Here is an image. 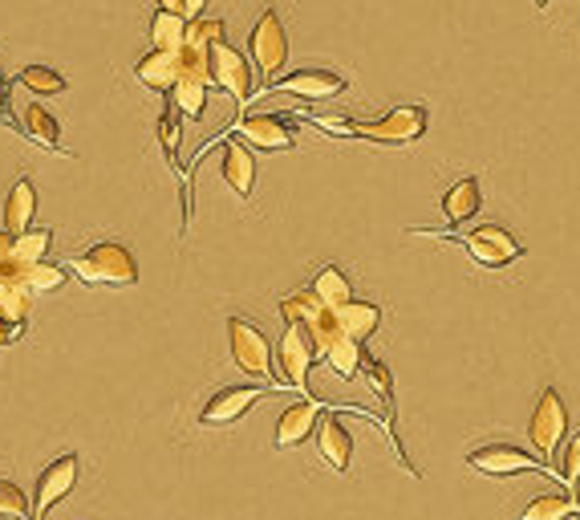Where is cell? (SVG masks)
Masks as SVG:
<instances>
[{"label":"cell","mask_w":580,"mask_h":520,"mask_svg":"<svg viewBox=\"0 0 580 520\" xmlns=\"http://www.w3.org/2000/svg\"><path fill=\"white\" fill-rule=\"evenodd\" d=\"M309 289H313L325 305H333V309H337V305L354 301V285H350V277H345L337 265L316 268V277H313V285H309Z\"/></svg>","instance_id":"cb8c5ba5"},{"label":"cell","mask_w":580,"mask_h":520,"mask_svg":"<svg viewBox=\"0 0 580 520\" xmlns=\"http://www.w3.org/2000/svg\"><path fill=\"white\" fill-rule=\"evenodd\" d=\"M159 4H163L167 13H179V0H159Z\"/></svg>","instance_id":"f35d334b"},{"label":"cell","mask_w":580,"mask_h":520,"mask_svg":"<svg viewBox=\"0 0 580 520\" xmlns=\"http://www.w3.org/2000/svg\"><path fill=\"white\" fill-rule=\"evenodd\" d=\"M4 102H9V94H4V82H0V118H9L4 115Z\"/></svg>","instance_id":"ab89813d"},{"label":"cell","mask_w":580,"mask_h":520,"mask_svg":"<svg viewBox=\"0 0 580 520\" xmlns=\"http://www.w3.org/2000/svg\"><path fill=\"white\" fill-rule=\"evenodd\" d=\"M9 115L21 130H25L29 139L41 142L45 151H57V142H62V127H57V118L41 106V102H25V98H13L9 102Z\"/></svg>","instance_id":"5bb4252c"},{"label":"cell","mask_w":580,"mask_h":520,"mask_svg":"<svg viewBox=\"0 0 580 520\" xmlns=\"http://www.w3.org/2000/svg\"><path fill=\"white\" fill-rule=\"evenodd\" d=\"M33 212H37V188H33L29 176H21L9 191V200H4V232L25 236L29 224H33Z\"/></svg>","instance_id":"44dd1931"},{"label":"cell","mask_w":580,"mask_h":520,"mask_svg":"<svg viewBox=\"0 0 580 520\" xmlns=\"http://www.w3.org/2000/svg\"><path fill=\"white\" fill-rule=\"evenodd\" d=\"M50 244H53L50 229H29L25 236H17L13 261H17V265H41V261H45V253H50Z\"/></svg>","instance_id":"83f0119b"},{"label":"cell","mask_w":580,"mask_h":520,"mask_svg":"<svg viewBox=\"0 0 580 520\" xmlns=\"http://www.w3.org/2000/svg\"><path fill=\"white\" fill-rule=\"evenodd\" d=\"M65 265L74 268L86 285H106V289H122V285H135V280H139V261H135V253H130L127 244L118 241L89 244L86 253L69 256Z\"/></svg>","instance_id":"7a4b0ae2"},{"label":"cell","mask_w":580,"mask_h":520,"mask_svg":"<svg viewBox=\"0 0 580 520\" xmlns=\"http://www.w3.org/2000/svg\"><path fill=\"white\" fill-rule=\"evenodd\" d=\"M17 86L33 89V94H65V77L57 74V70H50V65H25L21 74H17Z\"/></svg>","instance_id":"f1b7e54d"},{"label":"cell","mask_w":580,"mask_h":520,"mask_svg":"<svg viewBox=\"0 0 580 520\" xmlns=\"http://www.w3.org/2000/svg\"><path fill=\"white\" fill-rule=\"evenodd\" d=\"M480 208H483V188H480V179L468 176V179H459L447 195H442V216H447V224H468L471 216H480Z\"/></svg>","instance_id":"ffe728a7"},{"label":"cell","mask_w":580,"mask_h":520,"mask_svg":"<svg viewBox=\"0 0 580 520\" xmlns=\"http://www.w3.org/2000/svg\"><path fill=\"white\" fill-rule=\"evenodd\" d=\"M345 77L333 74V70H297V74H284L277 82V89H284V94H292V98H304V102H325V98H337V94H345Z\"/></svg>","instance_id":"7c38bea8"},{"label":"cell","mask_w":580,"mask_h":520,"mask_svg":"<svg viewBox=\"0 0 580 520\" xmlns=\"http://www.w3.org/2000/svg\"><path fill=\"white\" fill-rule=\"evenodd\" d=\"M528 439L548 468H552V459H560V447L568 444V406L556 386H544L536 406H531Z\"/></svg>","instance_id":"277c9868"},{"label":"cell","mask_w":580,"mask_h":520,"mask_svg":"<svg viewBox=\"0 0 580 520\" xmlns=\"http://www.w3.org/2000/svg\"><path fill=\"white\" fill-rule=\"evenodd\" d=\"M468 464L475 471H483V476H519V471H544V476H552V468H548L544 459L528 456V452L516 444H483L471 452Z\"/></svg>","instance_id":"ba28073f"},{"label":"cell","mask_w":580,"mask_h":520,"mask_svg":"<svg viewBox=\"0 0 580 520\" xmlns=\"http://www.w3.org/2000/svg\"><path fill=\"white\" fill-rule=\"evenodd\" d=\"M536 4H540V9H548V4H552V0H536Z\"/></svg>","instance_id":"60d3db41"},{"label":"cell","mask_w":580,"mask_h":520,"mask_svg":"<svg viewBox=\"0 0 580 520\" xmlns=\"http://www.w3.org/2000/svg\"><path fill=\"white\" fill-rule=\"evenodd\" d=\"M427 106H398L386 118H374V123H362V118H321V127L333 130L337 139H366L382 142V147H410L427 135Z\"/></svg>","instance_id":"6da1fadb"},{"label":"cell","mask_w":580,"mask_h":520,"mask_svg":"<svg viewBox=\"0 0 580 520\" xmlns=\"http://www.w3.org/2000/svg\"><path fill=\"white\" fill-rule=\"evenodd\" d=\"M560 484H565L568 492L580 488V432L568 435L565 452H560Z\"/></svg>","instance_id":"d6a6232c"},{"label":"cell","mask_w":580,"mask_h":520,"mask_svg":"<svg viewBox=\"0 0 580 520\" xmlns=\"http://www.w3.org/2000/svg\"><path fill=\"white\" fill-rule=\"evenodd\" d=\"M29 297H33V289H29L25 277H21V265L13 261V265L0 268V318L21 321V326H25Z\"/></svg>","instance_id":"7402d4cb"},{"label":"cell","mask_w":580,"mask_h":520,"mask_svg":"<svg viewBox=\"0 0 580 520\" xmlns=\"http://www.w3.org/2000/svg\"><path fill=\"white\" fill-rule=\"evenodd\" d=\"M316 415H321V406L313 399H301V403L284 406V415L277 423V447H301L316 427Z\"/></svg>","instance_id":"ac0fdd59"},{"label":"cell","mask_w":580,"mask_h":520,"mask_svg":"<svg viewBox=\"0 0 580 520\" xmlns=\"http://www.w3.org/2000/svg\"><path fill=\"white\" fill-rule=\"evenodd\" d=\"M253 62L265 77H277L289 62V33H284V21H280L277 9H265L260 21L253 25Z\"/></svg>","instance_id":"52a82bcc"},{"label":"cell","mask_w":580,"mask_h":520,"mask_svg":"<svg viewBox=\"0 0 580 520\" xmlns=\"http://www.w3.org/2000/svg\"><path fill=\"white\" fill-rule=\"evenodd\" d=\"M13 244H17L13 232H4V229H0V268H4V265H13Z\"/></svg>","instance_id":"74e56055"},{"label":"cell","mask_w":580,"mask_h":520,"mask_svg":"<svg viewBox=\"0 0 580 520\" xmlns=\"http://www.w3.org/2000/svg\"><path fill=\"white\" fill-rule=\"evenodd\" d=\"M187 21L179 13H167L159 9L151 21V50H183V41H187Z\"/></svg>","instance_id":"484cf974"},{"label":"cell","mask_w":580,"mask_h":520,"mask_svg":"<svg viewBox=\"0 0 580 520\" xmlns=\"http://www.w3.org/2000/svg\"><path fill=\"white\" fill-rule=\"evenodd\" d=\"M21 277L33 293H50V289H62L65 285V268L62 265H21Z\"/></svg>","instance_id":"1f68e13d"},{"label":"cell","mask_w":580,"mask_h":520,"mask_svg":"<svg viewBox=\"0 0 580 520\" xmlns=\"http://www.w3.org/2000/svg\"><path fill=\"white\" fill-rule=\"evenodd\" d=\"M236 135H240L248 147H260V151H292V123H284L280 115H248L236 127Z\"/></svg>","instance_id":"4fadbf2b"},{"label":"cell","mask_w":580,"mask_h":520,"mask_svg":"<svg viewBox=\"0 0 580 520\" xmlns=\"http://www.w3.org/2000/svg\"><path fill=\"white\" fill-rule=\"evenodd\" d=\"M366 374H369V382H374V391L382 394V403H386V411H394V379H390V367H386L382 358H369V362H366Z\"/></svg>","instance_id":"e575fe53"},{"label":"cell","mask_w":580,"mask_h":520,"mask_svg":"<svg viewBox=\"0 0 580 520\" xmlns=\"http://www.w3.org/2000/svg\"><path fill=\"white\" fill-rule=\"evenodd\" d=\"M316 444H321V456L329 459V468L350 471V459H354V435H350V427H345L337 415H325V420H321Z\"/></svg>","instance_id":"d6986e66"},{"label":"cell","mask_w":580,"mask_h":520,"mask_svg":"<svg viewBox=\"0 0 580 520\" xmlns=\"http://www.w3.org/2000/svg\"><path fill=\"white\" fill-rule=\"evenodd\" d=\"M577 520H580V517H577Z\"/></svg>","instance_id":"b9f144b4"},{"label":"cell","mask_w":580,"mask_h":520,"mask_svg":"<svg viewBox=\"0 0 580 520\" xmlns=\"http://www.w3.org/2000/svg\"><path fill=\"white\" fill-rule=\"evenodd\" d=\"M77 471H82V464H77L74 452H65V456H57L50 464V468L41 471L37 476V488H33V520H45L50 517V508L53 505H62L65 496L74 492V484H77Z\"/></svg>","instance_id":"9c48e42d"},{"label":"cell","mask_w":580,"mask_h":520,"mask_svg":"<svg viewBox=\"0 0 580 520\" xmlns=\"http://www.w3.org/2000/svg\"><path fill=\"white\" fill-rule=\"evenodd\" d=\"M313 362H316L313 338H309L301 326H284L277 354H272V379H277L280 386L309 391V370H313Z\"/></svg>","instance_id":"5b68a950"},{"label":"cell","mask_w":580,"mask_h":520,"mask_svg":"<svg viewBox=\"0 0 580 520\" xmlns=\"http://www.w3.org/2000/svg\"><path fill=\"white\" fill-rule=\"evenodd\" d=\"M0 517L9 520H29L33 517V500L25 496V488L0 476Z\"/></svg>","instance_id":"f546056e"},{"label":"cell","mask_w":580,"mask_h":520,"mask_svg":"<svg viewBox=\"0 0 580 520\" xmlns=\"http://www.w3.org/2000/svg\"><path fill=\"white\" fill-rule=\"evenodd\" d=\"M159 142H163L171 167H179V110L175 106H167L163 115H159Z\"/></svg>","instance_id":"836d02e7"},{"label":"cell","mask_w":580,"mask_h":520,"mask_svg":"<svg viewBox=\"0 0 580 520\" xmlns=\"http://www.w3.org/2000/svg\"><path fill=\"white\" fill-rule=\"evenodd\" d=\"M227 342H232V358L236 367L248 370L253 379H265L272 374V346L260 333V326L248 318H227Z\"/></svg>","instance_id":"8992f818"},{"label":"cell","mask_w":580,"mask_h":520,"mask_svg":"<svg viewBox=\"0 0 580 520\" xmlns=\"http://www.w3.org/2000/svg\"><path fill=\"white\" fill-rule=\"evenodd\" d=\"M265 399L260 386H224V391H215L200 411V423L203 427H227V423H236L244 411H253L256 403Z\"/></svg>","instance_id":"8fae6325"},{"label":"cell","mask_w":580,"mask_h":520,"mask_svg":"<svg viewBox=\"0 0 580 520\" xmlns=\"http://www.w3.org/2000/svg\"><path fill=\"white\" fill-rule=\"evenodd\" d=\"M135 74L154 94H171L179 86V77H183V57H179V50H151L135 62Z\"/></svg>","instance_id":"9a60e30c"},{"label":"cell","mask_w":580,"mask_h":520,"mask_svg":"<svg viewBox=\"0 0 580 520\" xmlns=\"http://www.w3.org/2000/svg\"><path fill=\"white\" fill-rule=\"evenodd\" d=\"M325 362L333 374H341V379H357V374H366V346L357 342H337L333 350H325Z\"/></svg>","instance_id":"4316f807"},{"label":"cell","mask_w":580,"mask_h":520,"mask_svg":"<svg viewBox=\"0 0 580 520\" xmlns=\"http://www.w3.org/2000/svg\"><path fill=\"white\" fill-rule=\"evenodd\" d=\"M219 171H224L227 188L236 195H253L256 191V159H253V147H244L240 139H224V155H219Z\"/></svg>","instance_id":"2e32d148"},{"label":"cell","mask_w":580,"mask_h":520,"mask_svg":"<svg viewBox=\"0 0 580 520\" xmlns=\"http://www.w3.org/2000/svg\"><path fill=\"white\" fill-rule=\"evenodd\" d=\"M572 517H580V496L568 492V488H552V492L536 496L519 512V520H572Z\"/></svg>","instance_id":"603a6c76"},{"label":"cell","mask_w":580,"mask_h":520,"mask_svg":"<svg viewBox=\"0 0 580 520\" xmlns=\"http://www.w3.org/2000/svg\"><path fill=\"white\" fill-rule=\"evenodd\" d=\"M21 333H25V326H21V321L0 318V346H13V342H21Z\"/></svg>","instance_id":"8d00e7d4"},{"label":"cell","mask_w":580,"mask_h":520,"mask_svg":"<svg viewBox=\"0 0 580 520\" xmlns=\"http://www.w3.org/2000/svg\"><path fill=\"white\" fill-rule=\"evenodd\" d=\"M167 98H171V106H175V110L187 118V123H200L203 110H207V86H203V82H195V77H179V86L171 89Z\"/></svg>","instance_id":"d4e9b609"},{"label":"cell","mask_w":580,"mask_h":520,"mask_svg":"<svg viewBox=\"0 0 580 520\" xmlns=\"http://www.w3.org/2000/svg\"><path fill=\"white\" fill-rule=\"evenodd\" d=\"M337 321H341V338L345 342H357L366 346L374 338V330L382 326V309L374 301H350V305H337Z\"/></svg>","instance_id":"e0dca14e"},{"label":"cell","mask_w":580,"mask_h":520,"mask_svg":"<svg viewBox=\"0 0 580 520\" xmlns=\"http://www.w3.org/2000/svg\"><path fill=\"white\" fill-rule=\"evenodd\" d=\"M224 38H227V25H224V21H219V17H203V21H195V25L187 29V41H183V45L212 53V45H219Z\"/></svg>","instance_id":"4dcf8cb0"},{"label":"cell","mask_w":580,"mask_h":520,"mask_svg":"<svg viewBox=\"0 0 580 520\" xmlns=\"http://www.w3.org/2000/svg\"><path fill=\"white\" fill-rule=\"evenodd\" d=\"M415 236H439V241H459L468 256L483 268H507L524 256V244L504 229V224H480L471 232H439V229H410Z\"/></svg>","instance_id":"3957f363"},{"label":"cell","mask_w":580,"mask_h":520,"mask_svg":"<svg viewBox=\"0 0 580 520\" xmlns=\"http://www.w3.org/2000/svg\"><path fill=\"white\" fill-rule=\"evenodd\" d=\"M212 86L227 89L236 102H248L253 98V65L244 62L240 50H232L227 41H219V45H212Z\"/></svg>","instance_id":"30bf717a"},{"label":"cell","mask_w":580,"mask_h":520,"mask_svg":"<svg viewBox=\"0 0 580 520\" xmlns=\"http://www.w3.org/2000/svg\"><path fill=\"white\" fill-rule=\"evenodd\" d=\"M203 9H207V0H179V17H183V21H191V25H195V21H203Z\"/></svg>","instance_id":"d590c367"}]
</instances>
